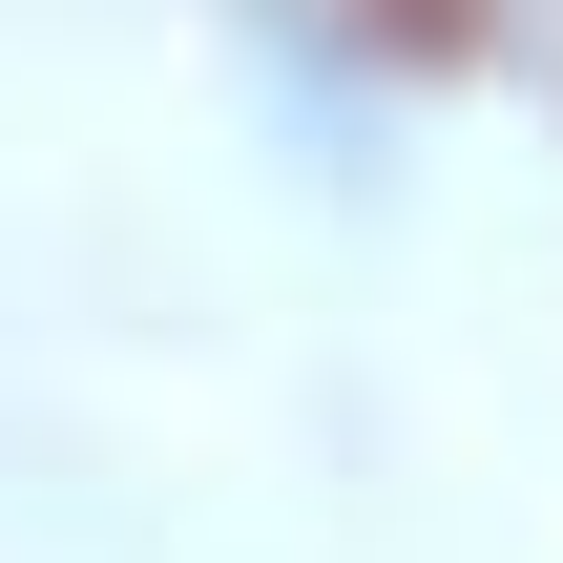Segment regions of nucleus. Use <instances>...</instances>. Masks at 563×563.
<instances>
[{
  "instance_id": "1",
  "label": "nucleus",
  "mask_w": 563,
  "mask_h": 563,
  "mask_svg": "<svg viewBox=\"0 0 563 563\" xmlns=\"http://www.w3.org/2000/svg\"><path fill=\"white\" fill-rule=\"evenodd\" d=\"M397 21H481V42H522V63L563 42V0H397Z\"/></svg>"
}]
</instances>
